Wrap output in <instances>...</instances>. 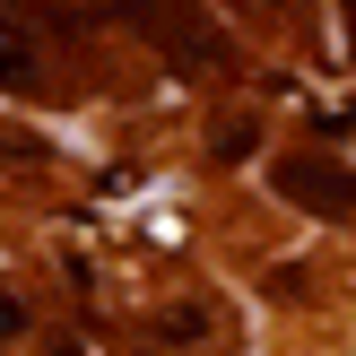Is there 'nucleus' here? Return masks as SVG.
I'll return each instance as SVG.
<instances>
[{
  "instance_id": "f257e3e1",
  "label": "nucleus",
  "mask_w": 356,
  "mask_h": 356,
  "mask_svg": "<svg viewBox=\"0 0 356 356\" xmlns=\"http://www.w3.org/2000/svg\"><path fill=\"white\" fill-rule=\"evenodd\" d=\"M113 17H122V26H139L165 61H183V70H209V61L226 52L200 0H113Z\"/></svg>"
},
{
  "instance_id": "f03ea898",
  "label": "nucleus",
  "mask_w": 356,
  "mask_h": 356,
  "mask_svg": "<svg viewBox=\"0 0 356 356\" xmlns=\"http://www.w3.org/2000/svg\"><path fill=\"white\" fill-rule=\"evenodd\" d=\"M278 200H296V209H313V218L348 226V218H356V165L296 148V156H278Z\"/></svg>"
},
{
  "instance_id": "7ed1b4c3",
  "label": "nucleus",
  "mask_w": 356,
  "mask_h": 356,
  "mask_svg": "<svg viewBox=\"0 0 356 356\" xmlns=\"http://www.w3.org/2000/svg\"><path fill=\"white\" fill-rule=\"evenodd\" d=\"M35 79H44V70H35V52L17 44V26H9V0H0V87H9V96H35Z\"/></svg>"
},
{
  "instance_id": "20e7f679",
  "label": "nucleus",
  "mask_w": 356,
  "mask_h": 356,
  "mask_svg": "<svg viewBox=\"0 0 356 356\" xmlns=\"http://www.w3.org/2000/svg\"><path fill=\"white\" fill-rule=\"evenodd\" d=\"M252 148H261V122H226V131H218V156H226V165L252 156Z\"/></svg>"
},
{
  "instance_id": "39448f33",
  "label": "nucleus",
  "mask_w": 356,
  "mask_h": 356,
  "mask_svg": "<svg viewBox=\"0 0 356 356\" xmlns=\"http://www.w3.org/2000/svg\"><path fill=\"white\" fill-rule=\"evenodd\" d=\"M200 330H209L200 305H174V313H165V339H200Z\"/></svg>"
},
{
  "instance_id": "423d86ee",
  "label": "nucleus",
  "mask_w": 356,
  "mask_h": 356,
  "mask_svg": "<svg viewBox=\"0 0 356 356\" xmlns=\"http://www.w3.org/2000/svg\"><path fill=\"white\" fill-rule=\"evenodd\" d=\"M17 330H26V305H17V296L0 287V339H17Z\"/></svg>"
}]
</instances>
